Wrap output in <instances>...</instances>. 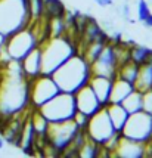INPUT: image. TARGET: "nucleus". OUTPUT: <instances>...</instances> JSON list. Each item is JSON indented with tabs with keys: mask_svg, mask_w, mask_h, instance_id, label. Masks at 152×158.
<instances>
[{
	"mask_svg": "<svg viewBox=\"0 0 152 158\" xmlns=\"http://www.w3.org/2000/svg\"><path fill=\"white\" fill-rule=\"evenodd\" d=\"M101 155H106L105 148L101 143L95 142L93 139H90L89 136H87L86 142H84L83 146H81V148H80V151H78V157L96 158V157H101Z\"/></svg>",
	"mask_w": 152,
	"mask_h": 158,
	"instance_id": "aec40b11",
	"label": "nucleus"
},
{
	"mask_svg": "<svg viewBox=\"0 0 152 158\" xmlns=\"http://www.w3.org/2000/svg\"><path fill=\"white\" fill-rule=\"evenodd\" d=\"M145 27H148V28H152V14H149L148 16L145 18V21L142 22Z\"/></svg>",
	"mask_w": 152,
	"mask_h": 158,
	"instance_id": "c756f323",
	"label": "nucleus"
},
{
	"mask_svg": "<svg viewBox=\"0 0 152 158\" xmlns=\"http://www.w3.org/2000/svg\"><path fill=\"white\" fill-rule=\"evenodd\" d=\"M121 135L140 143H146L152 138V114L138 111L129 115Z\"/></svg>",
	"mask_w": 152,
	"mask_h": 158,
	"instance_id": "0eeeda50",
	"label": "nucleus"
},
{
	"mask_svg": "<svg viewBox=\"0 0 152 158\" xmlns=\"http://www.w3.org/2000/svg\"><path fill=\"white\" fill-rule=\"evenodd\" d=\"M138 74H139V65H136L134 62H131V61H127L124 64H121L117 69V77L131 83L133 86L136 83Z\"/></svg>",
	"mask_w": 152,
	"mask_h": 158,
	"instance_id": "4be33fe9",
	"label": "nucleus"
},
{
	"mask_svg": "<svg viewBox=\"0 0 152 158\" xmlns=\"http://www.w3.org/2000/svg\"><path fill=\"white\" fill-rule=\"evenodd\" d=\"M96 3L99 6H111L112 5V0H96Z\"/></svg>",
	"mask_w": 152,
	"mask_h": 158,
	"instance_id": "7c9ffc66",
	"label": "nucleus"
},
{
	"mask_svg": "<svg viewBox=\"0 0 152 158\" xmlns=\"http://www.w3.org/2000/svg\"><path fill=\"white\" fill-rule=\"evenodd\" d=\"M37 46H40V40H39L35 31L31 27V24L27 28L9 35L3 43V49L9 56V61L18 62L21 61L24 56H27Z\"/></svg>",
	"mask_w": 152,
	"mask_h": 158,
	"instance_id": "39448f33",
	"label": "nucleus"
},
{
	"mask_svg": "<svg viewBox=\"0 0 152 158\" xmlns=\"http://www.w3.org/2000/svg\"><path fill=\"white\" fill-rule=\"evenodd\" d=\"M114 155L115 157H130V158H142L145 157V143H140V142H136L133 139H129L121 135L120 138V142H118L117 148L114 151Z\"/></svg>",
	"mask_w": 152,
	"mask_h": 158,
	"instance_id": "4468645a",
	"label": "nucleus"
},
{
	"mask_svg": "<svg viewBox=\"0 0 152 158\" xmlns=\"http://www.w3.org/2000/svg\"><path fill=\"white\" fill-rule=\"evenodd\" d=\"M108 41H109V37H108L106 34H102L99 39L90 41L89 44H86L84 48L80 49V50H78V53L83 56V58L89 62L90 65H92V64L97 59V56L101 55L102 49L105 48V44H106Z\"/></svg>",
	"mask_w": 152,
	"mask_h": 158,
	"instance_id": "dca6fc26",
	"label": "nucleus"
},
{
	"mask_svg": "<svg viewBox=\"0 0 152 158\" xmlns=\"http://www.w3.org/2000/svg\"><path fill=\"white\" fill-rule=\"evenodd\" d=\"M61 92L52 76L40 74L30 80V102L33 108H40Z\"/></svg>",
	"mask_w": 152,
	"mask_h": 158,
	"instance_id": "6e6552de",
	"label": "nucleus"
},
{
	"mask_svg": "<svg viewBox=\"0 0 152 158\" xmlns=\"http://www.w3.org/2000/svg\"><path fill=\"white\" fill-rule=\"evenodd\" d=\"M78 131V127L72 120L59 121V123H49L47 129V143L58 152V155H62L68 149L72 138Z\"/></svg>",
	"mask_w": 152,
	"mask_h": 158,
	"instance_id": "1a4fd4ad",
	"label": "nucleus"
},
{
	"mask_svg": "<svg viewBox=\"0 0 152 158\" xmlns=\"http://www.w3.org/2000/svg\"><path fill=\"white\" fill-rule=\"evenodd\" d=\"M67 14V7L62 0H44V18H61Z\"/></svg>",
	"mask_w": 152,
	"mask_h": 158,
	"instance_id": "b1692460",
	"label": "nucleus"
},
{
	"mask_svg": "<svg viewBox=\"0 0 152 158\" xmlns=\"http://www.w3.org/2000/svg\"><path fill=\"white\" fill-rule=\"evenodd\" d=\"M142 93H143V111L152 114V90H146Z\"/></svg>",
	"mask_w": 152,
	"mask_h": 158,
	"instance_id": "cd10ccee",
	"label": "nucleus"
},
{
	"mask_svg": "<svg viewBox=\"0 0 152 158\" xmlns=\"http://www.w3.org/2000/svg\"><path fill=\"white\" fill-rule=\"evenodd\" d=\"M106 111H108V115H109V120L115 131H123L125 123H127V118H129V112L125 110L121 103H112L109 102L106 106Z\"/></svg>",
	"mask_w": 152,
	"mask_h": 158,
	"instance_id": "f3484780",
	"label": "nucleus"
},
{
	"mask_svg": "<svg viewBox=\"0 0 152 158\" xmlns=\"http://www.w3.org/2000/svg\"><path fill=\"white\" fill-rule=\"evenodd\" d=\"M21 68L24 71V74L27 76V78H35L37 76L42 74V67H43V59H42V48L37 46L33 49L27 56H24L21 61Z\"/></svg>",
	"mask_w": 152,
	"mask_h": 158,
	"instance_id": "ddd939ff",
	"label": "nucleus"
},
{
	"mask_svg": "<svg viewBox=\"0 0 152 158\" xmlns=\"http://www.w3.org/2000/svg\"><path fill=\"white\" fill-rule=\"evenodd\" d=\"M134 89L139 92L152 90V59L139 67V74L134 83Z\"/></svg>",
	"mask_w": 152,
	"mask_h": 158,
	"instance_id": "6ab92c4d",
	"label": "nucleus"
},
{
	"mask_svg": "<svg viewBox=\"0 0 152 158\" xmlns=\"http://www.w3.org/2000/svg\"><path fill=\"white\" fill-rule=\"evenodd\" d=\"M112 81H114V78L104 77V76H92V78H90L89 86L95 92V95L99 99V102H101L102 106H106L109 103Z\"/></svg>",
	"mask_w": 152,
	"mask_h": 158,
	"instance_id": "2eb2a0df",
	"label": "nucleus"
},
{
	"mask_svg": "<svg viewBox=\"0 0 152 158\" xmlns=\"http://www.w3.org/2000/svg\"><path fill=\"white\" fill-rule=\"evenodd\" d=\"M31 108L30 78L24 74L18 61L7 62L0 78V118L6 120Z\"/></svg>",
	"mask_w": 152,
	"mask_h": 158,
	"instance_id": "f257e3e1",
	"label": "nucleus"
},
{
	"mask_svg": "<svg viewBox=\"0 0 152 158\" xmlns=\"http://www.w3.org/2000/svg\"><path fill=\"white\" fill-rule=\"evenodd\" d=\"M86 133L90 139H93L95 142L104 145L108 139L115 133V129L111 123L109 115L106 108H101L96 114H93L89 120V124L86 127Z\"/></svg>",
	"mask_w": 152,
	"mask_h": 158,
	"instance_id": "9d476101",
	"label": "nucleus"
},
{
	"mask_svg": "<svg viewBox=\"0 0 152 158\" xmlns=\"http://www.w3.org/2000/svg\"><path fill=\"white\" fill-rule=\"evenodd\" d=\"M134 90V86L131 83L125 81L120 77H115L112 81V89H111V98L109 102L112 103H123L125 98L130 95L131 92Z\"/></svg>",
	"mask_w": 152,
	"mask_h": 158,
	"instance_id": "a211bd4d",
	"label": "nucleus"
},
{
	"mask_svg": "<svg viewBox=\"0 0 152 158\" xmlns=\"http://www.w3.org/2000/svg\"><path fill=\"white\" fill-rule=\"evenodd\" d=\"M129 15H130V9H129L127 5H124V16L125 18H129Z\"/></svg>",
	"mask_w": 152,
	"mask_h": 158,
	"instance_id": "2f4dec72",
	"label": "nucleus"
},
{
	"mask_svg": "<svg viewBox=\"0 0 152 158\" xmlns=\"http://www.w3.org/2000/svg\"><path fill=\"white\" fill-rule=\"evenodd\" d=\"M89 120H90L89 115H86V114L80 112V111H77L74 118H72V121L76 123V126L78 129H81V130H86V127H87V124H89Z\"/></svg>",
	"mask_w": 152,
	"mask_h": 158,
	"instance_id": "a878e982",
	"label": "nucleus"
},
{
	"mask_svg": "<svg viewBox=\"0 0 152 158\" xmlns=\"http://www.w3.org/2000/svg\"><path fill=\"white\" fill-rule=\"evenodd\" d=\"M74 96H76L77 111L83 112V114L89 115V117H92L93 114H96L101 108H104V106L101 105V102H99V99L96 98V95H95V92L92 90V87H90L89 84L84 86L83 89L78 90Z\"/></svg>",
	"mask_w": 152,
	"mask_h": 158,
	"instance_id": "f8f14e48",
	"label": "nucleus"
},
{
	"mask_svg": "<svg viewBox=\"0 0 152 158\" xmlns=\"http://www.w3.org/2000/svg\"><path fill=\"white\" fill-rule=\"evenodd\" d=\"M39 110L49 120V123H59V121L72 120L77 112L76 96L72 93L59 92L53 99H50L49 102L42 105Z\"/></svg>",
	"mask_w": 152,
	"mask_h": 158,
	"instance_id": "423d86ee",
	"label": "nucleus"
},
{
	"mask_svg": "<svg viewBox=\"0 0 152 158\" xmlns=\"http://www.w3.org/2000/svg\"><path fill=\"white\" fill-rule=\"evenodd\" d=\"M118 58L115 52V44L112 41H108L102 49L101 55L97 56V59L90 67H92V76H104L109 78L117 77L118 69Z\"/></svg>",
	"mask_w": 152,
	"mask_h": 158,
	"instance_id": "9b49d317",
	"label": "nucleus"
},
{
	"mask_svg": "<svg viewBox=\"0 0 152 158\" xmlns=\"http://www.w3.org/2000/svg\"><path fill=\"white\" fill-rule=\"evenodd\" d=\"M152 59V49L146 48V46H140L136 43L130 44V61L134 62L136 65H143L146 62Z\"/></svg>",
	"mask_w": 152,
	"mask_h": 158,
	"instance_id": "412c9836",
	"label": "nucleus"
},
{
	"mask_svg": "<svg viewBox=\"0 0 152 158\" xmlns=\"http://www.w3.org/2000/svg\"><path fill=\"white\" fill-rule=\"evenodd\" d=\"M40 48H42L43 59L42 74H47V76H52L64 62H67L71 56L78 53L76 40H72L69 35L47 39L40 44Z\"/></svg>",
	"mask_w": 152,
	"mask_h": 158,
	"instance_id": "7ed1b4c3",
	"label": "nucleus"
},
{
	"mask_svg": "<svg viewBox=\"0 0 152 158\" xmlns=\"http://www.w3.org/2000/svg\"><path fill=\"white\" fill-rule=\"evenodd\" d=\"M61 92L76 95L80 89L87 86L92 78V67L80 53L71 56L52 74Z\"/></svg>",
	"mask_w": 152,
	"mask_h": 158,
	"instance_id": "f03ea898",
	"label": "nucleus"
},
{
	"mask_svg": "<svg viewBox=\"0 0 152 158\" xmlns=\"http://www.w3.org/2000/svg\"><path fill=\"white\" fill-rule=\"evenodd\" d=\"M145 157H152V138L145 143Z\"/></svg>",
	"mask_w": 152,
	"mask_h": 158,
	"instance_id": "c85d7f7f",
	"label": "nucleus"
},
{
	"mask_svg": "<svg viewBox=\"0 0 152 158\" xmlns=\"http://www.w3.org/2000/svg\"><path fill=\"white\" fill-rule=\"evenodd\" d=\"M28 10L31 21L44 18V0H28Z\"/></svg>",
	"mask_w": 152,
	"mask_h": 158,
	"instance_id": "393cba45",
	"label": "nucleus"
},
{
	"mask_svg": "<svg viewBox=\"0 0 152 158\" xmlns=\"http://www.w3.org/2000/svg\"><path fill=\"white\" fill-rule=\"evenodd\" d=\"M3 143H5V139H3V138H0V149H3V146H5Z\"/></svg>",
	"mask_w": 152,
	"mask_h": 158,
	"instance_id": "473e14b6",
	"label": "nucleus"
},
{
	"mask_svg": "<svg viewBox=\"0 0 152 158\" xmlns=\"http://www.w3.org/2000/svg\"><path fill=\"white\" fill-rule=\"evenodd\" d=\"M149 14H151V9H149V6H148V3H146L145 0H139V3H138V19L140 21V22H143L145 18Z\"/></svg>",
	"mask_w": 152,
	"mask_h": 158,
	"instance_id": "bb28decb",
	"label": "nucleus"
},
{
	"mask_svg": "<svg viewBox=\"0 0 152 158\" xmlns=\"http://www.w3.org/2000/svg\"><path fill=\"white\" fill-rule=\"evenodd\" d=\"M30 24L28 0H0V37L3 41Z\"/></svg>",
	"mask_w": 152,
	"mask_h": 158,
	"instance_id": "20e7f679",
	"label": "nucleus"
},
{
	"mask_svg": "<svg viewBox=\"0 0 152 158\" xmlns=\"http://www.w3.org/2000/svg\"><path fill=\"white\" fill-rule=\"evenodd\" d=\"M121 105H123L125 110H127V112H129V114H133V112L142 111V110H143V93L134 89L130 95H129V96L123 101V103H121Z\"/></svg>",
	"mask_w": 152,
	"mask_h": 158,
	"instance_id": "5701e85b",
	"label": "nucleus"
}]
</instances>
